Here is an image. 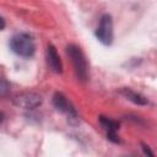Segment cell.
I'll return each mask as SVG.
<instances>
[{
    "mask_svg": "<svg viewBox=\"0 0 157 157\" xmlns=\"http://www.w3.org/2000/svg\"><path fill=\"white\" fill-rule=\"evenodd\" d=\"M66 53L72 61V65L75 67V72L78 80L82 82L86 81L88 77V65H87L86 56L83 52L81 50V48L77 47L76 44H69L66 47Z\"/></svg>",
    "mask_w": 157,
    "mask_h": 157,
    "instance_id": "obj_1",
    "label": "cell"
},
{
    "mask_svg": "<svg viewBox=\"0 0 157 157\" xmlns=\"http://www.w3.org/2000/svg\"><path fill=\"white\" fill-rule=\"evenodd\" d=\"M11 50L23 58H31L34 54L36 45L33 38L28 33H17L10 39Z\"/></svg>",
    "mask_w": 157,
    "mask_h": 157,
    "instance_id": "obj_2",
    "label": "cell"
},
{
    "mask_svg": "<svg viewBox=\"0 0 157 157\" xmlns=\"http://www.w3.org/2000/svg\"><path fill=\"white\" fill-rule=\"evenodd\" d=\"M96 37L104 45H110L113 43V20L110 15L104 13L101 17L99 25L96 29Z\"/></svg>",
    "mask_w": 157,
    "mask_h": 157,
    "instance_id": "obj_3",
    "label": "cell"
},
{
    "mask_svg": "<svg viewBox=\"0 0 157 157\" xmlns=\"http://www.w3.org/2000/svg\"><path fill=\"white\" fill-rule=\"evenodd\" d=\"M42 97L34 92H22L13 98V103L25 109H33L42 104Z\"/></svg>",
    "mask_w": 157,
    "mask_h": 157,
    "instance_id": "obj_4",
    "label": "cell"
},
{
    "mask_svg": "<svg viewBox=\"0 0 157 157\" xmlns=\"http://www.w3.org/2000/svg\"><path fill=\"white\" fill-rule=\"evenodd\" d=\"M53 104H54V107H55L56 110H59L61 113H65L67 115L69 120L77 118L74 107L69 103V101L66 99V97L61 92H55L54 93V96H53Z\"/></svg>",
    "mask_w": 157,
    "mask_h": 157,
    "instance_id": "obj_5",
    "label": "cell"
},
{
    "mask_svg": "<svg viewBox=\"0 0 157 157\" xmlns=\"http://www.w3.org/2000/svg\"><path fill=\"white\" fill-rule=\"evenodd\" d=\"M99 124L107 131V139L108 140H110L114 144H119L120 142V139L117 135V131L119 129V123L118 121H115V120H113L110 118H107L104 115H101L99 117Z\"/></svg>",
    "mask_w": 157,
    "mask_h": 157,
    "instance_id": "obj_6",
    "label": "cell"
},
{
    "mask_svg": "<svg viewBox=\"0 0 157 157\" xmlns=\"http://www.w3.org/2000/svg\"><path fill=\"white\" fill-rule=\"evenodd\" d=\"M47 64L52 71L55 74H61L63 72V64L60 60V56L56 52V48L53 44H49L47 48Z\"/></svg>",
    "mask_w": 157,
    "mask_h": 157,
    "instance_id": "obj_7",
    "label": "cell"
},
{
    "mask_svg": "<svg viewBox=\"0 0 157 157\" xmlns=\"http://www.w3.org/2000/svg\"><path fill=\"white\" fill-rule=\"evenodd\" d=\"M120 94H123L126 99H129V101H131L132 103L139 104V105H144V104L147 103V99H146L144 96L136 93L135 91H132V90H130V88H128V87L121 88V90H120Z\"/></svg>",
    "mask_w": 157,
    "mask_h": 157,
    "instance_id": "obj_8",
    "label": "cell"
},
{
    "mask_svg": "<svg viewBox=\"0 0 157 157\" xmlns=\"http://www.w3.org/2000/svg\"><path fill=\"white\" fill-rule=\"evenodd\" d=\"M141 146H142V151H144V153H145V155H147V156H151V157L153 156V152H152V151L148 148V146H146L145 144H141Z\"/></svg>",
    "mask_w": 157,
    "mask_h": 157,
    "instance_id": "obj_9",
    "label": "cell"
},
{
    "mask_svg": "<svg viewBox=\"0 0 157 157\" xmlns=\"http://www.w3.org/2000/svg\"><path fill=\"white\" fill-rule=\"evenodd\" d=\"M1 23H2V25H1V29H4V28H5V20H4V18H1Z\"/></svg>",
    "mask_w": 157,
    "mask_h": 157,
    "instance_id": "obj_10",
    "label": "cell"
}]
</instances>
